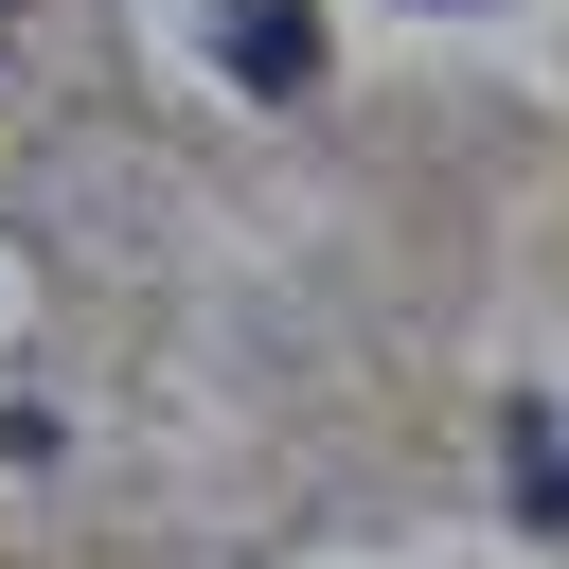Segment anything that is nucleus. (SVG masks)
<instances>
[{"instance_id": "obj_1", "label": "nucleus", "mask_w": 569, "mask_h": 569, "mask_svg": "<svg viewBox=\"0 0 569 569\" xmlns=\"http://www.w3.org/2000/svg\"><path fill=\"white\" fill-rule=\"evenodd\" d=\"M213 53H231L249 89H320V18H302V0H213Z\"/></svg>"}, {"instance_id": "obj_2", "label": "nucleus", "mask_w": 569, "mask_h": 569, "mask_svg": "<svg viewBox=\"0 0 569 569\" xmlns=\"http://www.w3.org/2000/svg\"><path fill=\"white\" fill-rule=\"evenodd\" d=\"M516 516H569V445H551V409H516Z\"/></svg>"}]
</instances>
